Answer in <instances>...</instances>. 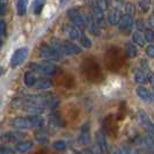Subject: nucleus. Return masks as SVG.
Wrapping results in <instances>:
<instances>
[{
  "label": "nucleus",
  "instance_id": "nucleus-1",
  "mask_svg": "<svg viewBox=\"0 0 154 154\" xmlns=\"http://www.w3.org/2000/svg\"><path fill=\"white\" fill-rule=\"evenodd\" d=\"M42 124L43 118L37 115H31L29 117H17L11 121V125L16 129H29L34 126H41Z\"/></svg>",
  "mask_w": 154,
  "mask_h": 154
},
{
  "label": "nucleus",
  "instance_id": "nucleus-2",
  "mask_svg": "<svg viewBox=\"0 0 154 154\" xmlns=\"http://www.w3.org/2000/svg\"><path fill=\"white\" fill-rule=\"evenodd\" d=\"M30 69L31 71H35L37 73H42V74H45V75H52L54 74L58 69L57 66L52 64V63H34L30 64Z\"/></svg>",
  "mask_w": 154,
  "mask_h": 154
},
{
  "label": "nucleus",
  "instance_id": "nucleus-3",
  "mask_svg": "<svg viewBox=\"0 0 154 154\" xmlns=\"http://www.w3.org/2000/svg\"><path fill=\"white\" fill-rule=\"evenodd\" d=\"M39 54H41V56L43 58H45V59L50 60V62L51 60H59V59H62L60 54H58L51 45H46V44L42 45L39 48Z\"/></svg>",
  "mask_w": 154,
  "mask_h": 154
},
{
  "label": "nucleus",
  "instance_id": "nucleus-4",
  "mask_svg": "<svg viewBox=\"0 0 154 154\" xmlns=\"http://www.w3.org/2000/svg\"><path fill=\"white\" fill-rule=\"evenodd\" d=\"M27 56H28V49L27 48L17 49L11 58V66L12 67H17L19 65H21L26 60Z\"/></svg>",
  "mask_w": 154,
  "mask_h": 154
},
{
  "label": "nucleus",
  "instance_id": "nucleus-5",
  "mask_svg": "<svg viewBox=\"0 0 154 154\" xmlns=\"http://www.w3.org/2000/svg\"><path fill=\"white\" fill-rule=\"evenodd\" d=\"M139 121H140V123L143 125V128L145 129V131L148 134H151V136L154 137V124L151 122L148 115L144 110H139Z\"/></svg>",
  "mask_w": 154,
  "mask_h": 154
},
{
  "label": "nucleus",
  "instance_id": "nucleus-6",
  "mask_svg": "<svg viewBox=\"0 0 154 154\" xmlns=\"http://www.w3.org/2000/svg\"><path fill=\"white\" fill-rule=\"evenodd\" d=\"M67 14H69L71 21L74 23L78 28H80L81 30H82L84 28H86V24H85V21H84V17H82V14H81L78 9L71 8V9H69Z\"/></svg>",
  "mask_w": 154,
  "mask_h": 154
},
{
  "label": "nucleus",
  "instance_id": "nucleus-7",
  "mask_svg": "<svg viewBox=\"0 0 154 154\" xmlns=\"http://www.w3.org/2000/svg\"><path fill=\"white\" fill-rule=\"evenodd\" d=\"M118 24H119V29H121V31H123V32H125V34H128V32L131 31L132 27H133V17H132V15H130V14L125 13V14L122 15Z\"/></svg>",
  "mask_w": 154,
  "mask_h": 154
},
{
  "label": "nucleus",
  "instance_id": "nucleus-8",
  "mask_svg": "<svg viewBox=\"0 0 154 154\" xmlns=\"http://www.w3.org/2000/svg\"><path fill=\"white\" fill-rule=\"evenodd\" d=\"M64 30H65V34L69 36V38L74 39V41H80L84 35L81 32V29L78 28L77 26H65Z\"/></svg>",
  "mask_w": 154,
  "mask_h": 154
},
{
  "label": "nucleus",
  "instance_id": "nucleus-9",
  "mask_svg": "<svg viewBox=\"0 0 154 154\" xmlns=\"http://www.w3.org/2000/svg\"><path fill=\"white\" fill-rule=\"evenodd\" d=\"M63 48H64V54H79L82 51L80 46H78L77 44H74L72 42H64Z\"/></svg>",
  "mask_w": 154,
  "mask_h": 154
},
{
  "label": "nucleus",
  "instance_id": "nucleus-10",
  "mask_svg": "<svg viewBox=\"0 0 154 154\" xmlns=\"http://www.w3.org/2000/svg\"><path fill=\"white\" fill-rule=\"evenodd\" d=\"M23 138H24V134L21 132H8L2 136V140L8 143H19V141H22Z\"/></svg>",
  "mask_w": 154,
  "mask_h": 154
},
{
  "label": "nucleus",
  "instance_id": "nucleus-11",
  "mask_svg": "<svg viewBox=\"0 0 154 154\" xmlns=\"http://www.w3.org/2000/svg\"><path fill=\"white\" fill-rule=\"evenodd\" d=\"M121 17H122L121 11L112 8L111 11H109L108 14H107V21H108V23H110V24H117V23H119Z\"/></svg>",
  "mask_w": 154,
  "mask_h": 154
},
{
  "label": "nucleus",
  "instance_id": "nucleus-12",
  "mask_svg": "<svg viewBox=\"0 0 154 154\" xmlns=\"http://www.w3.org/2000/svg\"><path fill=\"white\" fill-rule=\"evenodd\" d=\"M103 9L100 8L97 5H95L94 7H93V19H94V21L97 23L99 26H103V23H104V15H103Z\"/></svg>",
  "mask_w": 154,
  "mask_h": 154
},
{
  "label": "nucleus",
  "instance_id": "nucleus-13",
  "mask_svg": "<svg viewBox=\"0 0 154 154\" xmlns=\"http://www.w3.org/2000/svg\"><path fill=\"white\" fill-rule=\"evenodd\" d=\"M79 141L82 145H87L91 141V133H89V125L88 124L82 125L81 131H80V136H79Z\"/></svg>",
  "mask_w": 154,
  "mask_h": 154
},
{
  "label": "nucleus",
  "instance_id": "nucleus-14",
  "mask_svg": "<svg viewBox=\"0 0 154 154\" xmlns=\"http://www.w3.org/2000/svg\"><path fill=\"white\" fill-rule=\"evenodd\" d=\"M96 143H97V147L100 148L102 153H103V152H107V149H108L107 139H106V136L101 131L96 133Z\"/></svg>",
  "mask_w": 154,
  "mask_h": 154
},
{
  "label": "nucleus",
  "instance_id": "nucleus-15",
  "mask_svg": "<svg viewBox=\"0 0 154 154\" xmlns=\"http://www.w3.org/2000/svg\"><path fill=\"white\" fill-rule=\"evenodd\" d=\"M137 94L138 96L143 101H146V102H151L153 99V94H151L148 89H146L145 87H138L137 88Z\"/></svg>",
  "mask_w": 154,
  "mask_h": 154
},
{
  "label": "nucleus",
  "instance_id": "nucleus-16",
  "mask_svg": "<svg viewBox=\"0 0 154 154\" xmlns=\"http://www.w3.org/2000/svg\"><path fill=\"white\" fill-rule=\"evenodd\" d=\"M32 146H34L32 141H29V140L23 141L22 140V141H19V143L16 144V151H17V152H21V153H24V152L31 149Z\"/></svg>",
  "mask_w": 154,
  "mask_h": 154
},
{
  "label": "nucleus",
  "instance_id": "nucleus-17",
  "mask_svg": "<svg viewBox=\"0 0 154 154\" xmlns=\"http://www.w3.org/2000/svg\"><path fill=\"white\" fill-rule=\"evenodd\" d=\"M36 89H41V91H44V89H49L52 87V82L48 79H38L36 80V84L34 86Z\"/></svg>",
  "mask_w": 154,
  "mask_h": 154
},
{
  "label": "nucleus",
  "instance_id": "nucleus-18",
  "mask_svg": "<svg viewBox=\"0 0 154 154\" xmlns=\"http://www.w3.org/2000/svg\"><path fill=\"white\" fill-rule=\"evenodd\" d=\"M147 80H148V77L143 69H136L134 71V81L137 84H145Z\"/></svg>",
  "mask_w": 154,
  "mask_h": 154
},
{
  "label": "nucleus",
  "instance_id": "nucleus-19",
  "mask_svg": "<svg viewBox=\"0 0 154 154\" xmlns=\"http://www.w3.org/2000/svg\"><path fill=\"white\" fill-rule=\"evenodd\" d=\"M125 52L128 54V57L134 58V57L138 56V49H137V46L134 45L133 43L129 42V43H126V45H125Z\"/></svg>",
  "mask_w": 154,
  "mask_h": 154
},
{
  "label": "nucleus",
  "instance_id": "nucleus-20",
  "mask_svg": "<svg viewBox=\"0 0 154 154\" xmlns=\"http://www.w3.org/2000/svg\"><path fill=\"white\" fill-rule=\"evenodd\" d=\"M36 80L37 79L35 77L34 72H30V71L26 72V74H24V84L28 87H34L35 84H36Z\"/></svg>",
  "mask_w": 154,
  "mask_h": 154
},
{
  "label": "nucleus",
  "instance_id": "nucleus-21",
  "mask_svg": "<svg viewBox=\"0 0 154 154\" xmlns=\"http://www.w3.org/2000/svg\"><path fill=\"white\" fill-rule=\"evenodd\" d=\"M28 1H29V0H17V14L20 16L27 14Z\"/></svg>",
  "mask_w": 154,
  "mask_h": 154
},
{
  "label": "nucleus",
  "instance_id": "nucleus-22",
  "mask_svg": "<svg viewBox=\"0 0 154 154\" xmlns=\"http://www.w3.org/2000/svg\"><path fill=\"white\" fill-rule=\"evenodd\" d=\"M132 39H133V43L137 44L139 46H144L145 45V37L141 35L140 31H134L132 34Z\"/></svg>",
  "mask_w": 154,
  "mask_h": 154
},
{
  "label": "nucleus",
  "instance_id": "nucleus-23",
  "mask_svg": "<svg viewBox=\"0 0 154 154\" xmlns=\"http://www.w3.org/2000/svg\"><path fill=\"white\" fill-rule=\"evenodd\" d=\"M35 138L38 143H42L44 144L48 140V132L44 130V129H38L37 131L35 132Z\"/></svg>",
  "mask_w": 154,
  "mask_h": 154
},
{
  "label": "nucleus",
  "instance_id": "nucleus-24",
  "mask_svg": "<svg viewBox=\"0 0 154 154\" xmlns=\"http://www.w3.org/2000/svg\"><path fill=\"white\" fill-rule=\"evenodd\" d=\"M141 145L148 148L151 152H154V137L149 134V137H144L141 140Z\"/></svg>",
  "mask_w": 154,
  "mask_h": 154
},
{
  "label": "nucleus",
  "instance_id": "nucleus-25",
  "mask_svg": "<svg viewBox=\"0 0 154 154\" xmlns=\"http://www.w3.org/2000/svg\"><path fill=\"white\" fill-rule=\"evenodd\" d=\"M50 45L54 48V50L58 52V54H60V57L63 58V56H64V48H63V43L62 42H59L58 39H51V42H50Z\"/></svg>",
  "mask_w": 154,
  "mask_h": 154
},
{
  "label": "nucleus",
  "instance_id": "nucleus-26",
  "mask_svg": "<svg viewBox=\"0 0 154 154\" xmlns=\"http://www.w3.org/2000/svg\"><path fill=\"white\" fill-rule=\"evenodd\" d=\"M44 4H45V0H35L32 6H34V13L36 15H39L42 13V9L44 7Z\"/></svg>",
  "mask_w": 154,
  "mask_h": 154
},
{
  "label": "nucleus",
  "instance_id": "nucleus-27",
  "mask_svg": "<svg viewBox=\"0 0 154 154\" xmlns=\"http://www.w3.org/2000/svg\"><path fill=\"white\" fill-rule=\"evenodd\" d=\"M52 146L57 151H64L66 148V143L64 140H57V141H54V144H52Z\"/></svg>",
  "mask_w": 154,
  "mask_h": 154
},
{
  "label": "nucleus",
  "instance_id": "nucleus-28",
  "mask_svg": "<svg viewBox=\"0 0 154 154\" xmlns=\"http://www.w3.org/2000/svg\"><path fill=\"white\" fill-rule=\"evenodd\" d=\"M151 6V0H140L139 1V7L143 12H147Z\"/></svg>",
  "mask_w": 154,
  "mask_h": 154
},
{
  "label": "nucleus",
  "instance_id": "nucleus-29",
  "mask_svg": "<svg viewBox=\"0 0 154 154\" xmlns=\"http://www.w3.org/2000/svg\"><path fill=\"white\" fill-rule=\"evenodd\" d=\"M145 39H146L147 42H149V43H152L154 41V31L151 30V29H146L145 30Z\"/></svg>",
  "mask_w": 154,
  "mask_h": 154
},
{
  "label": "nucleus",
  "instance_id": "nucleus-30",
  "mask_svg": "<svg viewBox=\"0 0 154 154\" xmlns=\"http://www.w3.org/2000/svg\"><path fill=\"white\" fill-rule=\"evenodd\" d=\"M80 44H82L84 48H91L92 42H91V39L88 38L86 35H82V37L80 38Z\"/></svg>",
  "mask_w": 154,
  "mask_h": 154
},
{
  "label": "nucleus",
  "instance_id": "nucleus-31",
  "mask_svg": "<svg viewBox=\"0 0 154 154\" xmlns=\"http://www.w3.org/2000/svg\"><path fill=\"white\" fill-rule=\"evenodd\" d=\"M125 13H128V14H130V15H134V13H136V8H134V5H132V4H126L125 5Z\"/></svg>",
  "mask_w": 154,
  "mask_h": 154
},
{
  "label": "nucleus",
  "instance_id": "nucleus-32",
  "mask_svg": "<svg viewBox=\"0 0 154 154\" xmlns=\"http://www.w3.org/2000/svg\"><path fill=\"white\" fill-rule=\"evenodd\" d=\"M136 27H137V29L139 31H145V21L144 20H141V19H139L136 21Z\"/></svg>",
  "mask_w": 154,
  "mask_h": 154
},
{
  "label": "nucleus",
  "instance_id": "nucleus-33",
  "mask_svg": "<svg viewBox=\"0 0 154 154\" xmlns=\"http://www.w3.org/2000/svg\"><path fill=\"white\" fill-rule=\"evenodd\" d=\"M111 6L115 9H119L121 11V8L123 6V0H111Z\"/></svg>",
  "mask_w": 154,
  "mask_h": 154
},
{
  "label": "nucleus",
  "instance_id": "nucleus-34",
  "mask_svg": "<svg viewBox=\"0 0 154 154\" xmlns=\"http://www.w3.org/2000/svg\"><path fill=\"white\" fill-rule=\"evenodd\" d=\"M96 5L100 8H102L103 11H106V9H108V0H97Z\"/></svg>",
  "mask_w": 154,
  "mask_h": 154
},
{
  "label": "nucleus",
  "instance_id": "nucleus-35",
  "mask_svg": "<svg viewBox=\"0 0 154 154\" xmlns=\"http://www.w3.org/2000/svg\"><path fill=\"white\" fill-rule=\"evenodd\" d=\"M6 35V23L4 20H0V36H5Z\"/></svg>",
  "mask_w": 154,
  "mask_h": 154
},
{
  "label": "nucleus",
  "instance_id": "nucleus-36",
  "mask_svg": "<svg viewBox=\"0 0 154 154\" xmlns=\"http://www.w3.org/2000/svg\"><path fill=\"white\" fill-rule=\"evenodd\" d=\"M146 54L147 56H149V57H152L154 58V45H148L146 48Z\"/></svg>",
  "mask_w": 154,
  "mask_h": 154
},
{
  "label": "nucleus",
  "instance_id": "nucleus-37",
  "mask_svg": "<svg viewBox=\"0 0 154 154\" xmlns=\"http://www.w3.org/2000/svg\"><path fill=\"white\" fill-rule=\"evenodd\" d=\"M5 12H6V2L5 0H0V15L5 14Z\"/></svg>",
  "mask_w": 154,
  "mask_h": 154
},
{
  "label": "nucleus",
  "instance_id": "nucleus-38",
  "mask_svg": "<svg viewBox=\"0 0 154 154\" xmlns=\"http://www.w3.org/2000/svg\"><path fill=\"white\" fill-rule=\"evenodd\" d=\"M0 153H6V154H11V153H14L13 149L8 148L6 146H0Z\"/></svg>",
  "mask_w": 154,
  "mask_h": 154
},
{
  "label": "nucleus",
  "instance_id": "nucleus-39",
  "mask_svg": "<svg viewBox=\"0 0 154 154\" xmlns=\"http://www.w3.org/2000/svg\"><path fill=\"white\" fill-rule=\"evenodd\" d=\"M148 24H149V27L151 28H154V14L149 16V19H148Z\"/></svg>",
  "mask_w": 154,
  "mask_h": 154
},
{
  "label": "nucleus",
  "instance_id": "nucleus-40",
  "mask_svg": "<svg viewBox=\"0 0 154 154\" xmlns=\"http://www.w3.org/2000/svg\"><path fill=\"white\" fill-rule=\"evenodd\" d=\"M148 81H149V84L154 87V73H151V74L148 75Z\"/></svg>",
  "mask_w": 154,
  "mask_h": 154
},
{
  "label": "nucleus",
  "instance_id": "nucleus-41",
  "mask_svg": "<svg viewBox=\"0 0 154 154\" xmlns=\"http://www.w3.org/2000/svg\"><path fill=\"white\" fill-rule=\"evenodd\" d=\"M66 1H69V0H60V2H62V5H64Z\"/></svg>",
  "mask_w": 154,
  "mask_h": 154
},
{
  "label": "nucleus",
  "instance_id": "nucleus-42",
  "mask_svg": "<svg viewBox=\"0 0 154 154\" xmlns=\"http://www.w3.org/2000/svg\"><path fill=\"white\" fill-rule=\"evenodd\" d=\"M2 46V39H1V36H0V48Z\"/></svg>",
  "mask_w": 154,
  "mask_h": 154
},
{
  "label": "nucleus",
  "instance_id": "nucleus-43",
  "mask_svg": "<svg viewBox=\"0 0 154 154\" xmlns=\"http://www.w3.org/2000/svg\"><path fill=\"white\" fill-rule=\"evenodd\" d=\"M2 71H4V69H1V67H0V74L2 73Z\"/></svg>",
  "mask_w": 154,
  "mask_h": 154
},
{
  "label": "nucleus",
  "instance_id": "nucleus-44",
  "mask_svg": "<svg viewBox=\"0 0 154 154\" xmlns=\"http://www.w3.org/2000/svg\"><path fill=\"white\" fill-rule=\"evenodd\" d=\"M152 94H153V97H154V91H153V93H152Z\"/></svg>",
  "mask_w": 154,
  "mask_h": 154
}]
</instances>
